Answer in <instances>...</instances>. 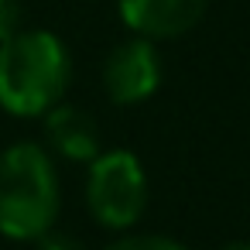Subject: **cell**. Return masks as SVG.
<instances>
[{
    "label": "cell",
    "instance_id": "6da1fadb",
    "mask_svg": "<svg viewBox=\"0 0 250 250\" xmlns=\"http://www.w3.org/2000/svg\"><path fill=\"white\" fill-rule=\"evenodd\" d=\"M72 59L59 35L21 28L0 42V106L11 117H45L62 103Z\"/></svg>",
    "mask_w": 250,
    "mask_h": 250
},
{
    "label": "cell",
    "instance_id": "7a4b0ae2",
    "mask_svg": "<svg viewBox=\"0 0 250 250\" xmlns=\"http://www.w3.org/2000/svg\"><path fill=\"white\" fill-rule=\"evenodd\" d=\"M59 209L62 188L48 147L18 141L0 151V236L35 243L55 229Z\"/></svg>",
    "mask_w": 250,
    "mask_h": 250
},
{
    "label": "cell",
    "instance_id": "3957f363",
    "mask_svg": "<svg viewBox=\"0 0 250 250\" xmlns=\"http://www.w3.org/2000/svg\"><path fill=\"white\" fill-rule=\"evenodd\" d=\"M86 206L106 229H130L147 209V175L130 151H100L86 175Z\"/></svg>",
    "mask_w": 250,
    "mask_h": 250
},
{
    "label": "cell",
    "instance_id": "277c9868",
    "mask_svg": "<svg viewBox=\"0 0 250 250\" xmlns=\"http://www.w3.org/2000/svg\"><path fill=\"white\" fill-rule=\"evenodd\" d=\"M161 86V59L154 42L147 38H130L120 42L103 65V89L117 106H134L144 103L147 96H154V89Z\"/></svg>",
    "mask_w": 250,
    "mask_h": 250
},
{
    "label": "cell",
    "instance_id": "5b68a950",
    "mask_svg": "<svg viewBox=\"0 0 250 250\" xmlns=\"http://www.w3.org/2000/svg\"><path fill=\"white\" fill-rule=\"evenodd\" d=\"M209 0H120V18L124 24L147 42L158 38H178L192 31Z\"/></svg>",
    "mask_w": 250,
    "mask_h": 250
},
{
    "label": "cell",
    "instance_id": "8992f818",
    "mask_svg": "<svg viewBox=\"0 0 250 250\" xmlns=\"http://www.w3.org/2000/svg\"><path fill=\"white\" fill-rule=\"evenodd\" d=\"M45 141L55 154L69 161H93L100 154V127L96 120L69 103H59L45 113Z\"/></svg>",
    "mask_w": 250,
    "mask_h": 250
},
{
    "label": "cell",
    "instance_id": "52a82bcc",
    "mask_svg": "<svg viewBox=\"0 0 250 250\" xmlns=\"http://www.w3.org/2000/svg\"><path fill=\"white\" fill-rule=\"evenodd\" d=\"M103 250H188V247L171 236H158V233H127L106 243Z\"/></svg>",
    "mask_w": 250,
    "mask_h": 250
},
{
    "label": "cell",
    "instance_id": "ba28073f",
    "mask_svg": "<svg viewBox=\"0 0 250 250\" xmlns=\"http://www.w3.org/2000/svg\"><path fill=\"white\" fill-rule=\"evenodd\" d=\"M21 21H24L21 0H0V42H7L11 35H18Z\"/></svg>",
    "mask_w": 250,
    "mask_h": 250
},
{
    "label": "cell",
    "instance_id": "9c48e42d",
    "mask_svg": "<svg viewBox=\"0 0 250 250\" xmlns=\"http://www.w3.org/2000/svg\"><path fill=\"white\" fill-rule=\"evenodd\" d=\"M38 243V250H83L72 236H65V233H55V229H48L45 236H38L35 240Z\"/></svg>",
    "mask_w": 250,
    "mask_h": 250
},
{
    "label": "cell",
    "instance_id": "30bf717a",
    "mask_svg": "<svg viewBox=\"0 0 250 250\" xmlns=\"http://www.w3.org/2000/svg\"><path fill=\"white\" fill-rule=\"evenodd\" d=\"M219 250H250V240H233V243H226Z\"/></svg>",
    "mask_w": 250,
    "mask_h": 250
}]
</instances>
